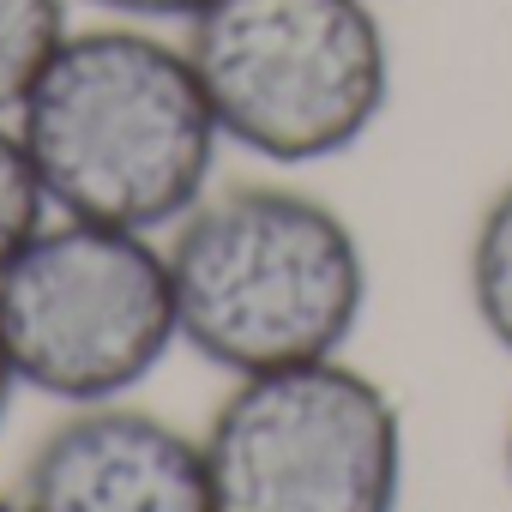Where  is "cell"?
I'll return each instance as SVG.
<instances>
[{
    "label": "cell",
    "instance_id": "6da1fadb",
    "mask_svg": "<svg viewBox=\"0 0 512 512\" xmlns=\"http://www.w3.org/2000/svg\"><path fill=\"white\" fill-rule=\"evenodd\" d=\"M13 127L55 217L163 235L217 187V115L181 31L163 25H73L13 103Z\"/></svg>",
    "mask_w": 512,
    "mask_h": 512
},
{
    "label": "cell",
    "instance_id": "4fadbf2b",
    "mask_svg": "<svg viewBox=\"0 0 512 512\" xmlns=\"http://www.w3.org/2000/svg\"><path fill=\"white\" fill-rule=\"evenodd\" d=\"M506 482H512V422H506Z\"/></svg>",
    "mask_w": 512,
    "mask_h": 512
},
{
    "label": "cell",
    "instance_id": "277c9868",
    "mask_svg": "<svg viewBox=\"0 0 512 512\" xmlns=\"http://www.w3.org/2000/svg\"><path fill=\"white\" fill-rule=\"evenodd\" d=\"M0 344L19 392L67 410L133 398L181 344L163 241L91 217H49L0 266Z\"/></svg>",
    "mask_w": 512,
    "mask_h": 512
},
{
    "label": "cell",
    "instance_id": "30bf717a",
    "mask_svg": "<svg viewBox=\"0 0 512 512\" xmlns=\"http://www.w3.org/2000/svg\"><path fill=\"white\" fill-rule=\"evenodd\" d=\"M73 7H91L97 19H133V25L181 31V25H193L211 7V0H73Z\"/></svg>",
    "mask_w": 512,
    "mask_h": 512
},
{
    "label": "cell",
    "instance_id": "ba28073f",
    "mask_svg": "<svg viewBox=\"0 0 512 512\" xmlns=\"http://www.w3.org/2000/svg\"><path fill=\"white\" fill-rule=\"evenodd\" d=\"M73 31V0H0V115L31 91L37 67Z\"/></svg>",
    "mask_w": 512,
    "mask_h": 512
},
{
    "label": "cell",
    "instance_id": "7c38bea8",
    "mask_svg": "<svg viewBox=\"0 0 512 512\" xmlns=\"http://www.w3.org/2000/svg\"><path fill=\"white\" fill-rule=\"evenodd\" d=\"M0 512H31V506H25L19 494H0Z\"/></svg>",
    "mask_w": 512,
    "mask_h": 512
},
{
    "label": "cell",
    "instance_id": "8992f818",
    "mask_svg": "<svg viewBox=\"0 0 512 512\" xmlns=\"http://www.w3.org/2000/svg\"><path fill=\"white\" fill-rule=\"evenodd\" d=\"M19 500L31 512H211L205 446L133 398L73 404L37 440Z\"/></svg>",
    "mask_w": 512,
    "mask_h": 512
},
{
    "label": "cell",
    "instance_id": "5b68a950",
    "mask_svg": "<svg viewBox=\"0 0 512 512\" xmlns=\"http://www.w3.org/2000/svg\"><path fill=\"white\" fill-rule=\"evenodd\" d=\"M211 512H398L404 416L344 362H296L229 380L205 434Z\"/></svg>",
    "mask_w": 512,
    "mask_h": 512
},
{
    "label": "cell",
    "instance_id": "9c48e42d",
    "mask_svg": "<svg viewBox=\"0 0 512 512\" xmlns=\"http://www.w3.org/2000/svg\"><path fill=\"white\" fill-rule=\"evenodd\" d=\"M49 217H55V205L43 193V175L25 151L13 115H0V266H7Z\"/></svg>",
    "mask_w": 512,
    "mask_h": 512
},
{
    "label": "cell",
    "instance_id": "8fae6325",
    "mask_svg": "<svg viewBox=\"0 0 512 512\" xmlns=\"http://www.w3.org/2000/svg\"><path fill=\"white\" fill-rule=\"evenodd\" d=\"M13 398H19V374H13V362H7V344H0V428H7Z\"/></svg>",
    "mask_w": 512,
    "mask_h": 512
},
{
    "label": "cell",
    "instance_id": "3957f363",
    "mask_svg": "<svg viewBox=\"0 0 512 512\" xmlns=\"http://www.w3.org/2000/svg\"><path fill=\"white\" fill-rule=\"evenodd\" d=\"M181 49L223 145L272 169L350 157L392 103L380 0H211Z\"/></svg>",
    "mask_w": 512,
    "mask_h": 512
},
{
    "label": "cell",
    "instance_id": "7a4b0ae2",
    "mask_svg": "<svg viewBox=\"0 0 512 512\" xmlns=\"http://www.w3.org/2000/svg\"><path fill=\"white\" fill-rule=\"evenodd\" d=\"M163 253L181 344L229 380L344 356L368 314L362 235L296 181L211 187Z\"/></svg>",
    "mask_w": 512,
    "mask_h": 512
},
{
    "label": "cell",
    "instance_id": "52a82bcc",
    "mask_svg": "<svg viewBox=\"0 0 512 512\" xmlns=\"http://www.w3.org/2000/svg\"><path fill=\"white\" fill-rule=\"evenodd\" d=\"M464 290H470L476 326L494 338V350L512 356V175L476 211V229L464 247Z\"/></svg>",
    "mask_w": 512,
    "mask_h": 512
}]
</instances>
